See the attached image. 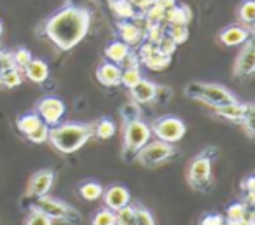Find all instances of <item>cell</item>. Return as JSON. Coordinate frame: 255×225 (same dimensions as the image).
Wrapping results in <instances>:
<instances>
[{"label":"cell","instance_id":"1","mask_svg":"<svg viewBox=\"0 0 255 225\" xmlns=\"http://www.w3.org/2000/svg\"><path fill=\"white\" fill-rule=\"evenodd\" d=\"M89 28L91 12L81 5L65 4L37 26V35L49 40L56 49L70 51L88 35Z\"/></svg>","mask_w":255,"mask_h":225},{"label":"cell","instance_id":"2","mask_svg":"<svg viewBox=\"0 0 255 225\" xmlns=\"http://www.w3.org/2000/svg\"><path fill=\"white\" fill-rule=\"evenodd\" d=\"M93 138V122H60L49 127L47 141L60 154H74Z\"/></svg>","mask_w":255,"mask_h":225},{"label":"cell","instance_id":"3","mask_svg":"<svg viewBox=\"0 0 255 225\" xmlns=\"http://www.w3.org/2000/svg\"><path fill=\"white\" fill-rule=\"evenodd\" d=\"M219 157V147H206L189 162L187 183L196 192H208L213 187V162Z\"/></svg>","mask_w":255,"mask_h":225},{"label":"cell","instance_id":"4","mask_svg":"<svg viewBox=\"0 0 255 225\" xmlns=\"http://www.w3.org/2000/svg\"><path fill=\"white\" fill-rule=\"evenodd\" d=\"M28 210H37L49 217L53 222H63L67 225H79L82 222V215L72 204H68L63 199H56L49 194L30 201Z\"/></svg>","mask_w":255,"mask_h":225},{"label":"cell","instance_id":"5","mask_svg":"<svg viewBox=\"0 0 255 225\" xmlns=\"http://www.w3.org/2000/svg\"><path fill=\"white\" fill-rule=\"evenodd\" d=\"M184 95L191 100L205 103L212 109L238 102V96L231 89H227L222 84H212V82H189L184 88Z\"/></svg>","mask_w":255,"mask_h":225},{"label":"cell","instance_id":"6","mask_svg":"<svg viewBox=\"0 0 255 225\" xmlns=\"http://www.w3.org/2000/svg\"><path fill=\"white\" fill-rule=\"evenodd\" d=\"M123 159L124 161H133L135 154L152 138L150 126L142 119V115L131 117V119H123Z\"/></svg>","mask_w":255,"mask_h":225},{"label":"cell","instance_id":"7","mask_svg":"<svg viewBox=\"0 0 255 225\" xmlns=\"http://www.w3.org/2000/svg\"><path fill=\"white\" fill-rule=\"evenodd\" d=\"M178 150L175 147V143H166L161 140H152L147 141L142 148L135 154V161L143 168H157V166L164 164V162L171 161L173 157H177Z\"/></svg>","mask_w":255,"mask_h":225},{"label":"cell","instance_id":"8","mask_svg":"<svg viewBox=\"0 0 255 225\" xmlns=\"http://www.w3.org/2000/svg\"><path fill=\"white\" fill-rule=\"evenodd\" d=\"M150 126V133L156 136L157 140L166 141V143H177L187 133V126L180 117L175 115H163L157 117Z\"/></svg>","mask_w":255,"mask_h":225},{"label":"cell","instance_id":"9","mask_svg":"<svg viewBox=\"0 0 255 225\" xmlns=\"http://www.w3.org/2000/svg\"><path fill=\"white\" fill-rule=\"evenodd\" d=\"M65 103L63 100H60L58 96H44L35 103V110L33 112L42 119V122H46L47 126H56L60 124V120L65 115Z\"/></svg>","mask_w":255,"mask_h":225},{"label":"cell","instance_id":"10","mask_svg":"<svg viewBox=\"0 0 255 225\" xmlns=\"http://www.w3.org/2000/svg\"><path fill=\"white\" fill-rule=\"evenodd\" d=\"M136 54H138L140 65L145 67V68H149V70L161 72L171 65V56L161 53V51L157 49L156 44L147 42V40H143V42L140 44Z\"/></svg>","mask_w":255,"mask_h":225},{"label":"cell","instance_id":"11","mask_svg":"<svg viewBox=\"0 0 255 225\" xmlns=\"http://www.w3.org/2000/svg\"><path fill=\"white\" fill-rule=\"evenodd\" d=\"M54 178H56V173L51 168H44V169L35 171L32 175V178H30L28 185H26L23 201H32L40 196L49 194L51 187H53V183H54Z\"/></svg>","mask_w":255,"mask_h":225},{"label":"cell","instance_id":"12","mask_svg":"<svg viewBox=\"0 0 255 225\" xmlns=\"http://www.w3.org/2000/svg\"><path fill=\"white\" fill-rule=\"evenodd\" d=\"M255 72V42L254 37L241 44V49L234 60L233 75L236 79H250Z\"/></svg>","mask_w":255,"mask_h":225},{"label":"cell","instance_id":"13","mask_svg":"<svg viewBox=\"0 0 255 225\" xmlns=\"http://www.w3.org/2000/svg\"><path fill=\"white\" fill-rule=\"evenodd\" d=\"M143 19H119L116 23V32L119 35V40L128 44L129 47L140 46L143 42V32L145 25H140Z\"/></svg>","mask_w":255,"mask_h":225},{"label":"cell","instance_id":"14","mask_svg":"<svg viewBox=\"0 0 255 225\" xmlns=\"http://www.w3.org/2000/svg\"><path fill=\"white\" fill-rule=\"evenodd\" d=\"M250 37H254V28H248L241 23H234V25H229L220 30L219 42L226 47H236L245 44Z\"/></svg>","mask_w":255,"mask_h":225},{"label":"cell","instance_id":"15","mask_svg":"<svg viewBox=\"0 0 255 225\" xmlns=\"http://www.w3.org/2000/svg\"><path fill=\"white\" fill-rule=\"evenodd\" d=\"M102 199H103V204H105L109 210L117 211L119 208L131 203V192H129L128 187L121 185V183H112L110 187L103 189Z\"/></svg>","mask_w":255,"mask_h":225},{"label":"cell","instance_id":"16","mask_svg":"<svg viewBox=\"0 0 255 225\" xmlns=\"http://www.w3.org/2000/svg\"><path fill=\"white\" fill-rule=\"evenodd\" d=\"M157 86L159 84H156V82L142 77L131 89H128L129 95H131V102L138 103V105H147V103L156 102Z\"/></svg>","mask_w":255,"mask_h":225},{"label":"cell","instance_id":"17","mask_svg":"<svg viewBox=\"0 0 255 225\" xmlns=\"http://www.w3.org/2000/svg\"><path fill=\"white\" fill-rule=\"evenodd\" d=\"M250 107H252V103H241L240 100H238V102L227 103V105L215 107V109H213V113H215L217 117H220V119H224V120L241 124Z\"/></svg>","mask_w":255,"mask_h":225},{"label":"cell","instance_id":"18","mask_svg":"<svg viewBox=\"0 0 255 225\" xmlns=\"http://www.w3.org/2000/svg\"><path fill=\"white\" fill-rule=\"evenodd\" d=\"M121 74H123V68L119 65L105 60L96 68V81L105 88H116L121 86Z\"/></svg>","mask_w":255,"mask_h":225},{"label":"cell","instance_id":"19","mask_svg":"<svg viewBox=\"0 0 255 225\" xmlns=\"http://www.w3.org/2000/svg\"><path fill=\"white\" fill-rule=\"evenodd\" d=\"M23 75H25L28 81L35 82V84H42V82L47 81L49 77V65L44 60H39V58H32L28 65L23 70Z\"/></svg>","mask_w":255,"mask_h":225},{"label":"cell","instance_id":"20","mask_svg":"<svg viewBox=\"0 0 255 225\" xmlns=\"http://www.w3.org/2000/svg\"><path fill=\"white\" fill-rule=\"evenodd\" d=\"M107 2L117 19H143V14H140L129 4V0H107Z\"/></svg>","mask_w":255,"mask_h":225},{"label":"cell","instance_id":"21","mask_svg":"<svg viewBox=\"0 0 255 225\" xmlns=\"http://www.w3.org/2000/svg\"><path fill=\"white\" fill-rule=\"evenodd\" d=\"M129 51H131V47L128 46V44H124L123 40L116 39L105 46V49H103V56H105L107 61H112V63H116L121 67V63L124 61V58L128 56Z\"/></svg>","mask_w":255,"mask_h":225},{"label":"cell","instance_id":"22","mask_svg":"<svg viewBox=\"0 0 255 225\" xmlns=\"http://www.w3.org/2000/svg\"><path fill=\"white\" fill-rule=\"evenodd\" d=\"M77 192L84 201L93 203V201L102 199L103 187H102V183L95 182V180H84V182H81L77 185Z\"/></svg>","mask_w":255,"mask_h":225},{"label":"cell","instance_id":"23","mask_svg":"<svg viewBox=\"0 0 255 225\" xmlns=\"http://www.w3.org/2000/svg\"><path fill=\"white\" fill-rule=\"evenodd\" d=\"M114 134H116V124L110 117H102L96 122H93V138L110 140Z\"/></svg>","mask_w":255,"mask_h":225},{"label":"cell","instance_id":"24","mask_svg":"<svg viewBox=\"0 0 255 225\" xmlns=\"http://www.w3.org/2000/svg\"><path fill=\"white\" fill-rule=\"evenodd\" d=\"M238 21L241 25L248 26V28H254L255 21V0H243L238 7Z\"/></svg>","mask_w":255,"mask_h":225},{"label":"cell","instance_id":"25","mask_svg":"<svg viewBox=\"0 0 255 225\" xmlns=\"http://www.w3.org/2000/svg\"><path fill=\"white\" fill-rule=\"evenodd\" d=\"M250 206H248L245 201H238V203L229 204L227 208V217H226V224H233V222H241L250 215Z\"/></svg>","mask_w":255,"mask_h":225},{"label":"cell","instance_id":"26","mask_svg":"<svg viewBox=\"0 0 255 225\" xmlns=\"http://www.w3.org/2000/svg\"><path fill=\"white\" fill-rule=\"evenodd\" d=\"M40 122H42V119H40L35 112H26V113H23V115L18 117V120H16V126H18L19 133L26 136V134L32 133V131L35 129Z\"/></svg>","mask_w":255,"mask_h":225},{"label":"cell","instance_id":"27","mask_svg":"<svg viewBox=\"0 0 255 225\" xmlns=\"http://www.w3.org/2000/svg\"><path fill=\"white\" fill-rule=\"evenodd\" d=\"M136 220V210L135 204H126L116 211V225H135Z\"/></svg>","mask_w":255,"mask_h":225},{"label":"cell","instance_id":"28","mask_svg":"<svg viewBox=\"0 0 255 225\" xmlns=\"http://www.w3.org/2000/svg\"><path fill=\"white\" fill-rule=\"evenodd\" d=\"M164 32L173 39V42L177 44H184L189 39V28L187 25H182V23H171V25L164 26Z\"/></svg>","mask_w":255,"mask_h":225},{"label":"cell","instance_id":"29","mask_svg":"<svg viewBox=\"0 0 255 225\" xmlns=\"http://www.w3.org/2000/svg\"><path fill=\"white\" fill-rule=\"evenodd\" d=\"M89 225H116V211L109 210L107 206L100 208L93 213Z\"/></svg>","mask_w":255,"mask_h":225},{"label":"cell","instance_id":"30","mask_svg":"<svg viewBox=\"0 0 255 225\" xmlns=\"http://www.w3.org/2000/svg\"><path fill=\"white\" fill-rule=\"evenodd\" d=\"M21 82H23V72L19 68H11V70L0 74V86H4L7 89L18 88Z\"/></svg>","mask_w":255,"mask_h":225},{"label":"cell","instance_id":"31","mask_svg":"<svg viewBox=\"0 0 255 225\" xmlns=\"http://www.w3.org/2000/svg\"><path fill=\"white\" fill-rule=\"evenodd\" d=\"M140 79H142L140 68H123V74H121V86H124L126 89H131Z\"/></svg>","mask_w":255,"mask_h":225},{"label":"cell","instance_id":"32","mask_svg":"<svg viewBox=\"0 0 255 225\" xmlns=\"http://www.w3.org/2000/svg\"><path fill=\"white\" fill-rule=\"evenodd\" d=\"M47 136H49V126H47L46 122H40L39 126L35 127V129L32 131V133L26 134V140L32 141V143L35 145H40V143H46L47 141Z\"/></svg>","mask_w":255,"mask_h":225},{"label":"cell","instance_id":"33","mask_svg":"<svg viewBox=\"0 0 255 225\" xmlns=\"http://www.w3.org/2000/svg\"><path fill=\"white\" fill-rule=\"evenodd\" d=\"M240 187H241V190H243L245 197H247V201H245V203L252 208V206H254V201H255L254 199V196H255V176L254 175L247 176V178L240 183Z\"/></svg>","mask_w":255,"mask_h":225},{"label":"cell","instance_id":"34","mask_svg":"<svg viewBox=\"0 0 255 225\" xmlns=\"http://www.w3.org/2000/svg\"><path fill=\"white\" fill-rule=\"evenodd\" d=\"M12 54H14V63H16V68H19V70H25L26 65L32 61V53H30L26 47H18L16 51H12Z\"/></svg>","mask_w":255,"mask_h":225},{"label":"cell","instance_id":"35","mask_svg":"<svg viewBox=\"0 0 255 225\" xmlns=\"http://www.w3.org/2000/svg\"><path fill=\"white\" fill-rule=\"evenodd\" d=\"M136 210V220L135 225H156V220H154L152 213L147 210L145 206H140V204H135Z\"/></svg>","mask_w":255,"mask_h":225},{"label":"cell","instance_id":"36","mask_svg":"<svg viewBox=\"0 0 255 225\" xmlns=\"http://www.w3.org/2000/svg\"><path fill=\"white\" fill-rule=\"evenodd\" d=\"M25 225H53V220L37 210H30L28 217L25 218Z\"/></svg>","mask_w":255,"mask_h":225},{"label":"cell","instance_id":"37","mask_svg":"<svg viewBox=\"0 0 255 225\" xmlns=\"http://www.w3.org/2000/svg\"><path fill=\"white\" fill-rule=\"evenodd\" d=\"M241 127H243L245 133L248 134V138L255 136V107H254V103H252V107L248 109L247 115H245L243 122H241Z\"/></svg>","mask_w":255,"mask_h":225},{"label":"cell","instance_id":"38","mask_svg":"<svg viewBox=\"0 0 255 225\" xmlns=\"http://www.w3.org/2000/svg\"><path fill=\"white\" fill-rule=\"evenodd\" d=\"M157 49L161 51V53H164V54H168V56H173V53H175V49H177V44L173 42V39H171L170 35H168L166 32L163 33V37H161L159 40H157Z\"/></svg>","mask_w":255,"mask_h":225},{"label":"cell","instance_id":"39","mask_svg":"<svg viewBox=\"0 0 255 225\" xmlns=\"http://www.w3.org/2000/svg\"><path fill=\"white\" fill-rule=\"evenodd\" d=\"M198 225H226V217L220 213H205L201 215Z\"/></svg>","mask_w":255,"mask_h":225},{"label":"cell","instance_id":"40","mask_svg":"<svg viewBox=\"0 0 255 225\" xmlns=\"http://www.w3.org/2000/svg\"><path fill=\"white\" fill-rule=\"evenodd\" d=\"M11 68H16L12 51H0V74L11 70Z\"/></svg>","mask_w":255,"mask_h":225},{"label":"cell","instance_id":"41","mask_svg":"<svg viewBox=\"0 0 255 225\" xmlns=\"http://www.w3.org/2000/svg\"><path fill=\"white\" fill-rule=\"evenodd\" d=\"M154 2H156V0H129V4H131L133 7H135L136 11L140 12V14H143L147 9L152 7Z\"/></svg>","mask_w":255,"mask_h":225},{"label":"cell","instance_id":"42","mask_svg":"<svg viewBox=\"0 0 255 225\" xmlns=\"http://www.w3.org/2000/svg\"><path fill=\"white\" fill-rule=\"evenodd\" d=\"M2 33H4V25H2V21H0V37H2Z\"/></svg>","mask_w":255,"mask_h":225}]
</instances>
